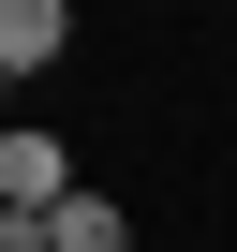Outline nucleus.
I'll use <instances>...</instances> for the list:
<instances>
[{
  "mask_svg": "<svg viewBox=\"0 0 237 252\" xmlns=\"http://www.w3.org/2000/svg\"><path fill=\"white\" fill-rule=\"evenodd\" d=\"M0 208H15V222H59L74 208V149L59 134H0Z\"/></svg>",
  "mask_w": 237,
  "mask_h": 252,
  "instance_id": "f257e3e1",
  "label": "nucleus"
},
{
  "mask_svg": "<svg viewBox=\"0 0 237 252\" xmlns=\"http://www.w3.org/2000/svg\"><path fill=\"white\" fill-rule=\"evenodd\" d=\"M45 60H74V15L59 0H0V74H45Z\"/></svg>",
  "mask_w": 237,
  "mask_h": 252,
  "instance_id": "f03ea898",
  "label": "nucleus"
},
{
  "mask_svg": "<svg viewBox=\"0 0 237 252\" xmlns=\"http://www.w3.org/2000/svg\"><path fill=\"white\" fill-rule=\"evenodd\" d=\"M45 252H134V222H118V208H104V193H74V208H59V222H45Z\"/></svg>",
  "mask_w": 237,
  "mask_h": 252,
  "instance_id": "7ed1b4c3",
  "label": "nucleus"
}]
</instances>
